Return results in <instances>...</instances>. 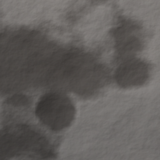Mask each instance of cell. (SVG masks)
Instances as JSON below:
<instances>
[{
    "instance_id": "obj_4",
    "label": "cell",
    "mask_w": 160,
    "mask_h": 160,
    "mask_svg": "<svg viewBox=\"0 0 160 160\" xmlns=\"http://www.w3.org/2000/svg\"><path fill=\"white\" fill-rule=\"evenodd\" d=\"M28 98L23 95H14L9 99V102L14 105H22L28 103Z\"/></svg>"
},
{
    "instance_id": "obj_1",
    "label": "cell",
    "mask_w": 160,
    "mask_h": 160,
    "mask_svg": "<svg viewBox=\"0 0 160 160\" xmlns=\"http://www.w3.org/2000/svg\"><path fill=\"white\" fill-rule=\"evenodd\" d=\"M0 145L1 158L5 159L21 155L47 158L53 155L46 138L25 125H16L5 130Z\"/></svg>"
},
{
    "instance_id": "obj_3",
    "label": "cell",
    "mask_w": 160,
    "mask_h": 160,
    "mask_svg": "<svg viewBox=\"0 0 160 160\" xmlns=\"http://www.w3.org/2000/svg\"><path fill=\"white\" fill-rule=\"evenodd\" d=\"M149 76L147 65L139 59H130L124 62L118 68L116 80L123 88H129L142 84Z\"/></svg>"
},
{
    "instance_id": "obj_2",
    "label": "cell",
    "mask_w": 160,
    "mask_h": 160,
    "mask_svg": "<svg viewBox=\"0 0 160 160\" xmlns=\"http://www.w3.org/2000/svg\"><path fill=\"white\" fill-rule=\"evenodd\" d=\"M36 114L42 123L53 131L69 126L75 116L71 99L59 92H49L42 96L36 108Z\"/></svg>"
}]
</instances>
